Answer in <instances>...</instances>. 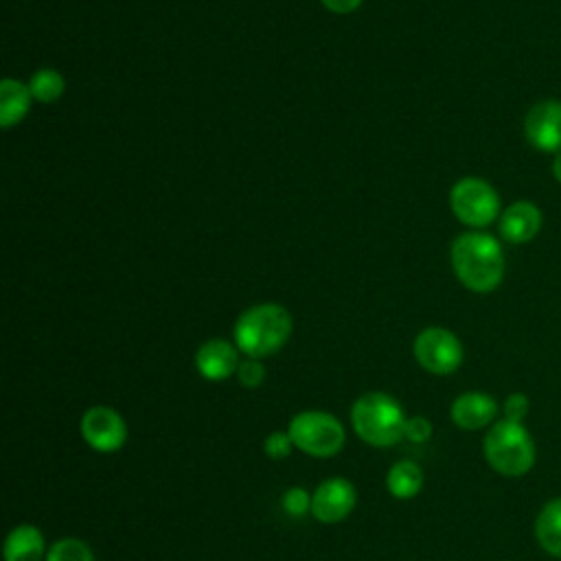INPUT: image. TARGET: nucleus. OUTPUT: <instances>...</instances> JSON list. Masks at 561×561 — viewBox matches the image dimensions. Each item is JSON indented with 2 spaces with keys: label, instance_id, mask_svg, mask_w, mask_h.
Listing matches in <instances>:
<instances>
[{
  "label": "nucleus",
  "instance_id": "1",
  "mask_svg": "<svg viewBox=\"0 0 561 561\" xmlns=\"http://www.w3.org/2000/svg\"><path fill=\"white\" fill-rule=\"evenodd\" d=\"M451 267L467 289L489 294L504 278L502 245L486 232H462L451 243Z\"/></svg>",
  "mask_w": 561,
  "mask_h": 561
},
{
  "label": "nucleus",
  "instance_id": "2",
  "mask_svg": "<svg viewBox=\"0 0 561 561\" xmlns=\"http://www.w3.org/2000/svg\"><path fill=\"white\" fill-rule=\"evenodd\" d=\"M291 333V316L276 302L254 305L234 324V344L245 357H267L285 346Z\"/></svg>",
  "mask_w": 561,
  "mask_h": 561
},
{
  "label": "nucleus",
  "instance_id": "3",
  "mask_svg": "<svg viewBox=\"0 0 561 561\" xmlns=\"http://www.w3.org/2000/svg\"><path fill=\"white\" fill-rule=\"evenodd\" d=\"M482 454L486 465L504 478L526 476L537 460V447L528 427L508 419H500L486 430Z\"/></svg>",
  "mask_w": 561,
  "mask_h": 561
},
{
  "label": "nucleus",
  "instance_id": "4",
  "mask_svg": "<svg viewBox=\"0 0 561 561\" xmlns=\"http://www.w3.org/2000/svg\"><path fill=\"white\" fill-rule=\"evenodd\" d=\"M351 425L355 434L373 447H392L405 434V412L401 403L386 392H366L351 405Z\"/></svg>",
  "mask_w": 561,
  "mask_h": 561
},
{
  "label": "nucleus",
  "instance_id": "5",
  "mask_svg": "<svg viewBox=\"0 0 561 561\" xmlns=\"http://www.w3.org/2000/svg\"><path fill=\"white\" fill-rule=\"evenodd\" d=\"M287 434L294 447L313 458H331L342 451L346 432L337 416L322 410H305L289 419Z\"/></svg>",
  "mask_w": 561,
  "mask_h": 561
},
{
  "label": "nucleus",
  "instance_id": "6",
  "mask_svg": "<svg viewBox=\"0 0 561 561\" xmlns=\"http://www.w3.org/2000/svg\"><path fill=\"white\" fill-rule=\"evenodd\" d=\"M449 206L462 224L484 228L500 213V195L482 178H462L449 191Z\"/></svg>",
  "mask_w": 561,
  "mask_h": 561
},
{
  "label": "nucleus",
  "instance_id": "7",
  "mask_svg": "<svg viewBox=\"0 0 561 561\" xmlns=\"http://www.w3.org/2000/svg\"><path fill=\"white\" fill-rule=\"evenodd\" d=\"M414 359L419 366L432 375H451L462 364V344L460 340L443 327L423 329L412 344Z\"/></svg>",
  "mask_w": 561,
  "mask_h": 561
},
{
  "label": "nucleus",
  "instance_id": "8",
  "mask_svg": "<svg viewBox=\"0 0 561 561\" xmlns=\"http://www.w3.org/2000/svg\"><path fill=\"white\" fill-rule=\"evenodd\" d=\"M81 438L99 454L118 451L127 440L125 419L110 405H92L81 414Z\"/></svg>",
  "mask_w": 561,
  "mask_h": 561
},
{
  "label": "nucleus",
  "instance_id": "9",
  "mask_svg": "<svg viewBox=\"0 0 561 561\" xmlns=\"http://www.w3.org/2000/svg\"><path fill=\"white\" fill-rule=\"evenodd\" d=\"M357 493L351 480L333 476L322 480L311 493V515L320 524H337L355 508Z\"/></svg>",
  "mask_w": 561,
  "mask_h": 561
},
{
  "label": "nucleus",
  "instance_id": "10",
  "mask_svg": "<svg viewBox=\"0 0 561 561\" xmlns=\"http://www.w3.org/2000/svg\"><path fill=\"white\" fill-rule=\"evenodd\" d=\"M524 134L530 147L541 153L561 151V101L543 99L535 103L524 118Z\"/></svg>",
  "mask_w": 561,
  "mask_h": 561
},
{
  "label": "nucleus",
  "instance_id": "11",
  "mask_svg": "<svg viewBox=\"0 0 561 561\" xmlns=\"http://www.w3.org/2000/svg\"><path fill=\"white\" fill-rule=\"evenodd\" d=\"M497 401L480 390H469L458 394L451 401L449 408V419L456 427L467 430V432H476L482 427H491L495 423L497 416Z\"/></svg>",
  "mask_w": 561,
  "mask_h": 561
},
{
  "label": "nucleus",
  "instance_id": "12",
  "mask_svg": "<svg viewBox=\"0 0 561 561\" xmlns=\"http://www.w3.org/2000/svg\"><path fill=\"white\" fill-rule=\"evenodd\" d=\"M239 364V348L221 337L204 342L195 353V368L208 381H224L237 375Z\"/></svg>",
  "mask_w": 561,
  "mask_h": 561
},
{
  "label": "nucleus",
  "instance_id": "13",
  "mask_svg": "<svg viewBox=\"0 0 561 561\" xmlns=\"http://www.w3.org/2000/svg\"><path fill=\"white\" fill-rule=\"evenodd\" d=\"M500 234L508 243H528L537 237L541 228V210L528 199H519L504 208L500 215Z\"/></svg>",
  "mask_w": 561,
  "mask_h": 561
},
{
  "label": "nucleus",
  "instance_id": "14",
  "mask_svg": "<svg viewBox=\"0 0 561 561\" xmlns=\"http://www.w3.org/2000/svg\"><path fill=\"white\" fill-rule=\"evenodd\" d=\"M46 552V539L33 524L15 526L2 546L4 561H44Z\"/></svg>",
  "mask_w": 561,
  "mask_h": 561
},
{
  "label": "nucleus",
  "instance_id": "15",
  "mask_svg": "<svg viewBox=\"0 0 561 561\" xmlns=\"http://www.w3.org/2000/svg\"><path fill=\"white\" fill-rule=\"evenodd\" d=\"M535 539L541 550L561 559V497L548 500L535 517Z\"/></svg>",
  "mask_w": 561,
  "mask_h": 561
},
{
  "label": "nucleus",
  "instance_id": "16",
  "mask_svg": "<svg viewBox=\"0 0 561 561\" xmlns=\"http://www.w3.org/2000/svg\"><path fill=\"white\" fill-rule=\"evenodd\" d=\"M31 99L33 94L28 85L15 79H4L0 83V125L11 127L20 123L31 107Z\"/></svg>",
  "mask_w": 561,
  "mask_h": 561
},
{
  "label": "nucleus",
  "instance_id": "17",
  "mask_svg": "<svg viewBox=\"0 0 561 561\" xmlns=\"http://www.w3.org/2000/svg\"><path fill=\"white\" fill-rule=\"evenodd\" d=\"M423 486V469L414 460H399L386 473V489L397 500H412Z\"/></svg>",
  "mask_w": 561,
  "mask_h": 561
},
{
  "label": "nucleus",
  "instance_id": "18",
  "mask_svg": "<svg viewBox=\"0 0 561 561\" xmlns=\"http://www.w3.org/2000/svg\"><path fill=\"white\" fill-rule=\"evenodd\" d=\"M64 88H66L64 77L53 68L37 70L28 81V90L33 99L39 103H55L64 94Z\"/></svg>",
  "mask_w": 561,
  "mask_h": 561
},
{
  "label": "nucleus",
  "instance_id": "19",
  "mask_svg": "<svg viewBox=\"0 0 561 561\" xmlns=\"http://www.w3.org/2000/svg\"><path fill=\"white\" fill-rule=\"evenodd\" d=\"M44 561H94V552L83 539L61 537L48 548Z\"/></svg>",
  "mask_w": 561,
  "mask_h": 561
},
{
  "label": "nucleus",
  "instance_id": "20",
  "mask_svg": "<svg viewBox=\"0 0 561 561\" xmlns=\"http://www.w3.org/2000/svg\"><path fill=\"white\" fill-rule=\"evenodd\" d=\"M280 504L289 517H305L311 513V493L305 486H289L283 493Z\"/></svg>",
  "mask_w": 561,
  "mask_h": 561
},
{
  "label": "nucleus",
  "instance_id": "21",
  "mask_svg": "<svg viewBox=\"0 0 561 561\" xmlns=\"http://www.w3.org/2000/svg\"><path fill=\"white\" fill-rule=\"evenodd\" d=\"M291 449H294V440H291V436L287 434V430H285V432H280V430L270 432L267 438L263 440V451H265L272 460L287 458V456L291 454Z\"/></svg>",
  "mask_w": 561,
  "mask_h": 561
},
{
  "label": "nucleus",
  "instance_id": "22",
  "mask_svg": "<svg viewBox=\"0 0 561 561\" xmlns=\"http://www.w3.org/2000/svg\"><path fill=\"white\" fill-rule=\"evenodd\" d=\"M237 379H239V383L243 388H259L263 383V379H265V368H263V364L259 359L248 357V359H243L239 364Z\"/></svg>",
  "mask_w": 561,
  "mask_h": 561
},
{
  "label": "nucleus",
  "instance_id": "23",
  "mask_svg": "<svg viewBox=\"0 0 561 561\" xmlns=\"http://www.w3.org/2000/svg\"><path fill=\"white\" fill-rule=\"evenodd\" d=\"M530 412V399L524 394V392H511L504 403H502V419H508V421H517V423H524V419L528 416Z\"/></svg>",
  "mask_w": 561,
  "mask_h": 561
},
{
  "label": "nucleus",
  "instance_id": "24",
  "mask_svg": "<svg viewBox=\"0 0 561 561\" xmlns=\"http://www.w3.org/2000/svg\"><path fill=\"white\" fill-rule=\"evenodd\" d=\"M432 423L427 416H408L405 421V434L403 438H408L410 443H427L432 438Z\"/></svg>",
  "mask_w": 561,
  "mask_h": 561
},
{
  "label": "nucleus",
  "instance_id": "25",
  "mask_svg": "<svg viewBox=\"0 0 561 561\" xmlns=\"http://www.w3.org/2000/svg\"><path fill=\"white\" fill-rule=\"evenodd\" d=\"M322 4L333 13H351L362 4V0H322Z\"/></svg>",
  "mask_w": 561,
  "mask_h": 561
},
{
  "label": "nucleus",
  "instance_id": "26",
  "mask_svg": "<svg viewBox=\"0 0 561 561\" xmlns=\"http://www.w3.org/2000/svg\"><path fill=\"white\" fill-rule=\"evenodd\" d=\"M552 175L561 184V151L554 153V158H552Z\"/></svg>",
  "mask_w": 561,
  "mask_h": 561
}]
</instances>
